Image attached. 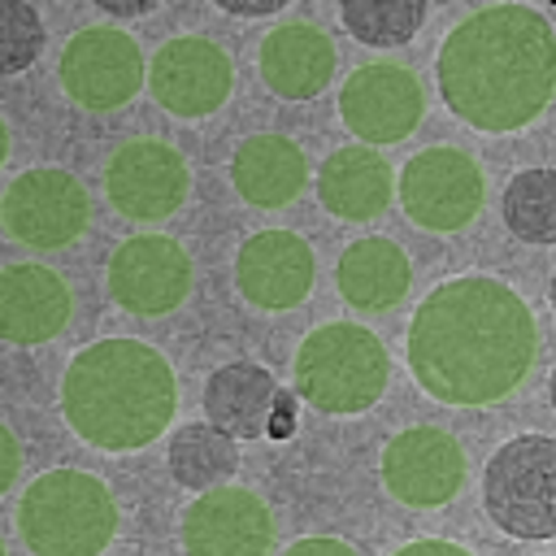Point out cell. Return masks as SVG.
Masks as SVG:
<instances>
[{
  "label": "cell",
  "instance_id": "cell-1",
  "mask_svg": "<svg viewBox=\"0 0 556 556\" xmlns=\"http://www.w3.org/2000/svg\"><path fill=\"white\" fill-rule=\"evenodd\" d=\"M408 369L417 387L456 408L508 400L534 369L539 321L530 304L486 274L439 282L408 321Z\"/></svg>",
  "mask_w": 556,
  "mask_h": 556
},
{
  "label": "cell",
  "instance_id": "cell-2",
  "mask_svg": "<svg viewBox=\"0 0 556 556\" xmlns=\"http://www.w3.org/2000/svg\"><path fill=\"white\" fill-rule=\"evenodd\" d=\"M439 96L473 130H521L556 91V35L530 4L465 13L439 48Z\"/></svg>",
  "mask_w": 556,
  "mask_h": 556
},
{
  "label": "cell",
  "instance_id": "cell-3",
  "mask_svg": "<svg viewBox=\"0 0 556 556\" xmlns=\"http://www.w3.org/2000/svg\"><path fill=\"white\" fill-rule=\"evenodd\" d=\"M70 430L100 452H139L161 439L178 413V378L143 339H100L83 348L61 378Z\"/></svg>",
  "mask_w": 556,
  "mask_h": 556
},
{
  "label": "cell",
  "instance_id": "cell-4",
  "mask_svg": "<svg viewBox=\"0 0 556 556\" xmlns=\"http://www.w3.org/2000/svg\"><path fill=\"white\" fill-rule=\"evenodd\" d=\"M17 530L35 556H100L117 534V500L87 469H48L22 491Z\"/></svg>",
  "mask_w": 556,
  "mask_h": 556
},
{
  "label": "cell",
  "instance_id": "cell-5",
  "mask_svg": "<svg viewBox=\"0 0 556 556\" xmlns=\"http://www.w3.org/2000/svg\"><path fill=\"white\" fill-rule=\"evenodd\" d=\"M295 395L330 417L365 413L391 382L382 339L356 321H326L295 348Z\"/></svg>",
  "mask_w": 556,
  "mask_h": 556
},
{
  "label": "cell",
  "instance_id": "cell-6",
  "mask_svg": "<svg viewBox=\"0 0 556 556\" xmlns=\"http://www.w3.org/2000/svg\"><path fill=\"white\" fill-rule=\"evenodd\" d=\"M482 508L513 539L556 534V439L517 434L508 439L482 473Z\"/></svg>",
  "mask_w": 556,
  "mask_h": 556
},
{
  "label": "cell",
  "instance_id": "cell-7",
  "mask_svg": "<svg viewBox=\"0 0 556 556\" xmlns=\"http://www.w3.org/2000/svg\"><path fill=\"white\" fill-rule=\"evenodd\" d=\"M400 204L413 226L452 235L465 230L486 204V174L460 148H421L395 178Z\"/></svg>",
  "mask_w": 556,
  "mask_h": 556
},
{
  "label": "cell",
  "instance_id": "cell-8",
  "mask_svg": "<svg viewBox=\"0 0 556 556\" xmlns=\"http://www.w3.org/2000/svg\"><path fill=\"white\" fill-rule=\"evenodd\" d=\"M91 222L87 187L70 169H26L0 195V226L13 243L30 252H56L83 239Z\"/></svg>",
  "mask_w": 556,
  "mask_h": 556
},
{
  "label": "cell",
  "instance_id": "cell-9",
  "mask_svg": "<svg viewBox=\"0 0 556 556\" xmlns=\"http://www.w3.org/2000/svg\"><path fill=\"white\" fill-rule=\"evenodd\" d=\"M56 74L78 109L113 113L139 96V87L148 83V61L135 35L117 26H87L61 48Z\"/></svg>",
  "mask_w": 556,
  "mask_h": 556
},
{
  "label": "cell",
  "instance_id": "cell-10",
  "mask_svg": "<svg viewBox=\"0 0 556 556\" xmlns=\"http://www.w3.org/2000/svg\"><path fill=\"white\" fill-rule=\"evenodd\" d=\"M339 117L365 148L400 143L426 117L421 78L400 61H374L348 74L339 87Z\"/></svg>",
  "mask_w": 556,
  "mask_h": 556
},
{
  "label": "cell",
  "instance_id": "cell-11",
  "mask_svg": "<svg viewBox=\"0 0 556 556\" xmlns=\"http://www.w3.org/2000/svg\"><path fill=\"white\" fill-rule=\"evenodd\" d=\"M191 169L174 143L126 139L104 165V195L130 222H165L182 208Z\"/></svg>",
  "mask_w": 556,
  "mask_h": 556
},
{
  "label": "cell",
  "instance_id": "cell-12",
  "mask_svg": "<svg viewBox=\"0 0 556 556\" xmlns=\"http://www.w3.org/2000/svg\"><path fill=\"white\" fill-rule=\"evenodd\" d=\"M148 87L156 104L174 117H208L226 104L235 87V65L222 43L204 35H178L148 61Z\"/></svg>",
  "mask_w": 556,
  "mask_h": 556
},
{
  "label": "cell",
  "instance_id": "cell-13",
  "mask_svg": "<svg viewBox=\"0 0 556 556\" xmlns=\"http://www.w3.org/2000/svg\"><path fill=\"white\" fill-rule=\"evenodd\" d=\"M465 447L439 426L400 430L382 447V486L408 508H443L465 486Z\"/></svg>",
  "mask_w": 556,
  "mask_h": 556
},
{
  "label": "cell",
  "instance_id": "cell-14",
  "mask_svg": "<svg viewBox=\"0 0 556 556\" xmlns=\"http://www.w3.org/2000/svg\"><path fill=\"white\" fill-rule=\"evenodd\" d=\"M191 291V256L169 235H135L109 256V295L135 317H165Z\"/></svg>",
  "mask_w": 556,
  "mask_h": 556
},
{
  "label": "cell",
  "instance_id": "cell-15",
  "mask_svg": "<svg viewBox=\"0 0 556 556\" xmlns=\"http://www.w3.org/2000/svg\"><path fill=\"white\" fill-rule=\"evenodd\" d=\"M187 556H269L274 517L248 486H208L182 513Z\"/></svg>",
  "mask_w": 556,
  "mask_h": 556
},
{
  "label": "cell",
  "instance_id": "cell-16",
  "mask_svg": "<svg viewBox=\"0 0 556 556\" xmlns=\"http://www.w3.org/2000/svg\"><path fill=\"white\" fill-rule=\"evenodd\" d=\"M317 278V256L295 230H256L235 256V282L248 304L265 313L295 308Z\"/></svg>",
  "mask_w": 556,
  "mask_h": 556
},
{
  "label": "cell",
  "instance_id": "cell-17",
  "mask_svg": "<svg viewBox=\"0 0 556 556\" xmlns=\"http://www.w3.org/2000/svg\"><path fill=\"white\" fill-rule=\"evenodd\" d=\"M74 317L70 282L35 261L0 269V339L17 348H39L56 339Z\"/></svg>",
  "mask_w": 556,
  "mask_h": 556
},
{
  "label": "cell",
  "instance_id": "cell-18",
  "mask_svg": "<svg viewBox=\"0 0 556 556\" xmlns=\"http://www.w3.org/2000/svg\"><path fill=\"white\" fill-rule=\"evenodd\" d=\"M261 78L282 100H313L334 78V43L313 22H282L261 39Z\"/></svg>",
  "mask_w": 556,
  "mask_h": 556
},
{
  "label": "cell",
  "instance_id": "cell-19",
  "mask_svg": "<svg viewBox=\"0 0 556 556\" xmlns=\"http://www.w3.org/2000/svg\"><path fill=\"white\" fill-rule=\"evenodd\" d=\"M317 195H321V208H330L334 217L369 222L391 204L395 169L378 148H365V143L334 148L317 169Z\"/></svg>",
  "mask_w": 556,
  "mask_h": 556
},
{
  "label": "cell",
  "instance_id": "cell-20",
  "mask_svg": "<svg viewBox=\"0 0 556 556\" xmlns=\"http://www.w3.org/2000/svg\"><path fill=\"white\" fill-rule=\"evenodd\" d=\"M230 182L252 208H282L308 182V161L287 135H252L230 156Z\"/></svg>",
  "mask_w": 556,
  "mask_h": 556
},
{
  "label": "cell",
  "instance_id": "cell-21",
  "mask_svg": "<svg viewBox=\"0 0 556 556\" xmlns=\"http://www.w3.org/2000/svg\"><path fill=\"white\" fill-rule=\"evenodd\" d=\"M334 282H339V295L352 308L378 313V308H391L408 295L413 265H408L400 243H391L382 235H365V239L348 243V252L339 256Z\"/></svg>",
  "mask_w": 556,
  "mask_h": 556
},
{
  "label": "cell",
  "instance_id": "cell-22",
  "mask_svg": "<svg viewBox=\"0 0 556 556\" xmlns=\"http://www.w3.org/2000/svg\"><path fill=\"white\" fill-rule=\"evenodd\" d=\"M274 374L256 361H230L208 374L204 382V417L226 439H256L265 434L269 400H274Z\"/></svg>",
  "mask_w": 556,
  "mask_h": 556
},
{
  "label": "cell",
  "instance_id": "cell-23",
  "mask_svg": "<svg viewBox=\"0 0 556 556\" xmlns=\"http://www.w3.org/2000/svg\"><path fill=\"white\" fill-rule=\"evenodd\" d=\"M235 465H239L235 439H226L208 421H187L169 439V473L178 486H191V491L222 486L235 473Z\"/></svg>",
  "mask_w": 556,
  "mask_h": 556
},
{
  "label": "cell",
  "instance_id": "cell-24",
  "mask_svg": "<svg viewBox=\"0 0 556 556\" xmlns=\"http://www.w3.org/2000/svg\"><path fill=\"white\" fill-rule=\"evenodd\" d=\"M504 226L521 243H552L556 239V174L552 169H521L508 178L500 200Z\"/></svg>",
  "mask_w": 556,
  "mask_h": 556
},
{
  "label": "cell",
  "instance_id": "cell-25",
  "mask_svg": "<svg viewBox=\"0 0 556 556\" xmlns=\"http://www.w3.org/2000/svg\"><path fill=\"white\" fill-rule=\"evenodd\" d=\"M339 22L348 26V35H356L369 48H400L426 22V4L421 0H348L339 4Z\"/></svg>",
  "mask_w": 556,
  "mask_h": 556
},
{
  "label": "cell",
  "instance_id": "cell-26",
  "mask_svg": "<svg viewBox=\"0 0 556 556\" xmlns=\"http://www.w3.org/2000/svg\"><path fill=\"white\" fill-rule=\"evenodd\" d=\"M43 48V17L26 0H0V74H22Z\"/></svg>",
  "mask_w": 556,
  "mask_h": 556
},
{
  "label": "cell",
  "instance_id": "cell-27",
  "mask_svg": "<svg viewBox=\"0 0 556 556\" xmlns=\"http://www.w3.org/2000/svg\"><path fill=\"white\" fill-rule=\"evenodd\" d=\"M295 426H300V395L287 391V387H274L269 417H265V434H269V439H291Z\"/></svg>",
  "mask_w": 556,
  "mask_h": 556
},
{
  "label": "cell",
  "instance_id": "cell-28",
  "mask_svg": "<svg viewBox=\"0 0 556 556\" xmlns=\"http://www.w3.org/2000/svg\"><path fill=\"white\" fill-rule=\"evenodd\" d=\"M282 556H356V547L343 539H330V534H313V539H295Z\"/></svg>",
  "mask_w": 556,
  "mask_h": 556
},
{
  "label": "cell",
  "instance_id": "cell-29",
  "mask_svg": "<svg viewBox=\"0 0 556 556\" xmlns=\"http://www.w3.org/2000/svg\"><path fill=\"white\" fill-rule=\"evenodd\" d=\"M17 469H22V447H17L13 430L0 421V495L17 482Z\"/></svg>",
  "mask_w": 556,
  "mask_h": 556
},
{
  "label": "cell",
  "instance_id": "cell-30",
  "mask_svg": "<svg viewBox=\"0 0 556 556\" xmlns=\"http://www.w3.org/2000/svg\"><path fill=\"white\" fill-rule=\"evenodd\" d=\"M395 556H469V552L447 539H417V543H404Z\"/></svg>",
  "mask_w": 556,
  "mask_h": 556
},
{
  "label": "cell",
  "instance_id": "cell-31",
  "mask_svg": "<svg viewBox=\"0 0 556 556\" xmlns=\"http://www.w3.org/2000/svg\"><path fill=\"white\" fill-rule=\"evenodd\" d=\"M222 13H235V17H269L282 9V0H261V4H243V0H217Z\"/></svg>",
  "mask_w": 556,
  "mask_h": 556
},
{
  "label": "cell",
  "instance_id": "cell-32",
  "mask_svg": "<svg viewBox=\"0 0 556 556\" xmlns=\"http://www.w3.org/2000/svg\"><path fill=\"white\" fill-rule=\"evenodd\" d=\"M100 9H104V13H113V17H139V13H148V9H152V0H135V4H122V0H100Z\"/></svg>",
  "mask_w": 556,
  "mask_h": 556
},
{
  "label": "cell",
  "instance_id": "cell-33",
  "mask_svg": "<svg viewBox=\"0 0 556 556\" xmlns=\"http://www.w3.org/2000/svg\"><path fill=\"white\" fill-rule=\"evenodd\" d=\"M9 161V126H4V117H0V165Z\"/></svg>",
  "mask_w": 556,
  "mask_h": 556
},
{
  "label": "cell",
  "instance_id": "cell-34",
  "mask_svg": "<svg viewBox=\"0 0 556 556\" xmlns=\"http://www.w3.org/2000/svg\"><path fill=\"white\" fill-rule=\"evenodd\" d=\"M0 556H9V552H4V539H0Z\"/></svg>",
  "mask_w": 556,
  "mask_h": 556
}]
</instances>
